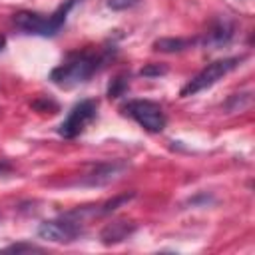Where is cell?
I'll return each instance as SVG.
<instances>
[{
    "label": "cell",
    "mask_w": 255,
    "mask_h": 255,
    "mask_svg": "<svg viewBox=\"0 0 255 255\" xmlns=\"http://www.w3.org/2000/svg\"><path fill=\"white\" fill-rule=\"evenodd\" d=\"M4 46H6V38H4L2 34H0V52L4 50Z\"/></svg>",
    "instance_id": "17"
},
{
    "label": "cell",
    "mask_w": 255,
    "mask_h": 255,
    "mask_svg": "<svg viewBox=\"0 0 255 255\" xmlns=\"http://www.w3.org/2000/svg\"><path fill=\"white\" fill-rule=\"evenodd\" d=\"M2 253H40V251H44L42 247H38V245H34V243H28V241H22V243H14V245H8V247H4V249H0Z\"/></svg>",
    "instance_id": "13"
},
{
    "label": "cell",
    "mask_w": 255,
    "mask_h": 255,
    "mask_svg": "<svg viewBox=\"0 0 255 255\" xmlns=\"http://www.w3.org/2000/svg\"><path fill=\"white\" fill-rule=\"evenodd\" d=\"M84 233V221L74 217L72 213H64L58 219H50L40 223L38 235L52 243H72Z\"/></svg>",
    "instance_id": "5"
},
{
    "label": "cell",
    "mask_w": 255,
    "mask_h": 255,
    "mask_svg": "<svg viewBox=\"0 0 255 255\" xmlns=\"http://www.w3.org/2000/svg\"><path fill=\"white\" fill-rule=\"evenodd\" d=\"M233 34H235V26H233L227 18H221V20H217V22H213V24H211V28L205 32V36H203L201 44H203L205 48L215 50V48L227 46V44L231 42Z\"/></svg>",
    "instance_id": "8"
},
{
    "label": "cell",
    "mask_w": 255,
    "mask_h": 255,
    "mask_svg": "<svg viewBox=\"0 0 255 255\" xmlns=\"http://www.w3.org/2000/svg\"><path fill=\"white\" fill-rule=\"evenodd\" d=\"M139 74L145 76V78H157V76L167 74V68H165V66H159V64H147V66L141 68Z\"/></svg>",
    "instance_id": "15"
},
{
    "label": "cell",
    "mask_w": 255,
    "mask_h": 255,
    "mask_svg": "<svg viewBox=\"0 0 255 255\" xmlns=\"http://www.w3.org/2000/svg\"><path fill=\"white\" fill-rule=\"evenodd\" d=\"M245 60V56H231V58H223V60H215L211 64H207L201 72H197L179 92L181 98L187 96H195L207 88H211L213 84H217L221 78H225L227 74H231L235 68H239V64Z\"/></svg>",
    "instance_id": "3"
},
{
    "label": "cell",
    "mask_w": 255,
    "mask_h": 255,
    "mask_svg": "<svg viewBox=\"0 0 255 255\" xmlns=\"http://www.w3.org/2000/svg\"><path fill=\"white\" fill-rule=\"evenodd\" d=\"M78 0H66L62 2L50 16L38 14V12H30V10H22L14 14V26L18 30H22L24 34H32V36H56L60 32V28L64 26L70 10L74 8Z\"/></svg>",
    "instance_id": "2"
},
{
    "label": "cell",
    "mask_w": 255,
    "mask_h": 255,
    "mask_svg": "<svg viewBox=\"0 0 255 255\" xmlns=\"http://www.w3.org/2000/svg\"><path fill=\"white\" fill-rule=\"evenodd\" d=\"M32 108L38 110V112H50V114H56L58 112V104L48 100V98H40L36 102H32Z\"/></svg>",
    "instance_id": "14"
},
{
    "label": "cell",
    "mask_w": 255,
    "mask_h": 255,
    "mask_svg": "<svg viewBox=\"0 0 255 255\" xmlns=\"http://www.w3.org/2000/svg\"><path fill=\"white\" fill-rule=\"evenodd\" d=\"M122 114L137 122L149 133H159L167 126L163 108L151 100H129L128 104L122 106Z\"/></svg>",
    "instance_id": "4"
},
{
    "label": "cell",
    "mask_w": 255,
    "mask_h": 255,
    "mask_svg": "<svg viewBox=\"0 0 255 255\" xmlns=\"http://www.w3.org/2000/svg\"><path fill=\"white\" fill-rule=\"evenodd\" d=\"M128 167H129V163L126 159L104 161V163H98L90 173H86L78 183L88 185V187H102V185H108V183L120 179Z\"/></svg>",
    "instance_id": "7"
},
{
    "label": "cell",
    "mask_w": 255,
    "mask_h": 255,
    "mask_svg": "<svg viewBox=\"0 0 255 255\" xmlns=\"http://www.w3.org/2000/svg\"><path fill=\"white\" fill-rule=\"evenodd\" d=\"M8 169H10V165H8V163H2V161H0V171H8Z\"/></svg>",
    "instance_id": "18"
},
{
    "label": "cell",
    "mask_w": 255,
    "mask_h": 255,
    "mask_svg": "<svg viewBox=\"0 0 255 255\" xmlns=\"http://www.w3.org/2000/svg\"><path fill=\"white\" fill-rule=\"evenodd\" d=\"M133 231H135V223H131V221H124V219L112 221L100 231V239L104 245H116V243H122L124 239H128Z\"/></svg>",
    "instance_id": "9"
},
{
    "label": "cell",
    "mask_w": 255,
    "mask_h": 255,
    "mask_svg": "<svg viewBox=\"0 0 255 255\" xmlns=\"http://www.w3.org/2000/svg\"><path fill=\"white\" fill-rule=\"evenodd\" d=\"M96 116H98V100H82L68 112L66 120L58 128V133L64 139H74L96 120Z\"/></svg>",
    "instance_id": "6"
},
{
    "label": "cell",
    "mask_w": 255,
    "mask_h": 255,
    "mask_svg": "<svg viewBox=\"0 0 255 255\" xmlns=\"http://www.w3.org/2000/svg\"><path fill=\"white\" fill-rule=\"evenodd\" d=\"M116 50L114 48H104L100 52L96 50H82V52H72L64 64L56 66L50 72L52 84L70 90L80 84H86L100 68L106 66L110 58H114Z\"/></svg>",
    "instance_id": "1"
},
{
    "label": "cell",
    "mask_w": 255,
    "mask_h": 255,
    "mask_svg": "<svg viewBox=\"0 0 255 255\" xmlns=\"http://www.w3.org/2000/svg\"><path fill=\"white\" fill-rule=\"evenodd\" d=\"M139 0H108V8L120 12V10H129L133 6H137Z\"/></svg>",
    "instance_id": "16"
},
{
    "label": "cell",
    "mask_w": 255,
    "mask_h": 255,
    "mask_svg": "<svg viewBox=\"0 0 255 255\" xmlns=\"http://www.w3.org/2000/svg\"><path fill=\"white\" fill-rule=\"evenodd\" d=\"M195 42L197 40H191V38H159L153 42V50L173 54V52H183V50L191 48Z\"/></svg>",
    "instance_id": "10"
},
{
    "label": "cell",
    "mask_w": 255,
    "mask_h": 255,
    "mask_svg": "<svg viewBox=\"0 0 255 255\" xmlns=\"http://www.w3.org/2000/svg\"><path fill=\"white\" fill-rule=\"evenodd\" d=\"M128 88H129L128 76L120 74V76H116V78L110 82V86H108V98H122V96L128 92Z\"/></svg>",
    "instance_id": "11"
},
{
    "label": "cell",
    "mask_w": 255,
    "mask_h": 255,
    "mask_svg": "<svg viewBox=\"0 0 255 255\" xmlns=\"http://www.w3.org/2000/svg\"><path fill=\"white\" fill-rule=\"evenodd\" d=\"M133 191L131 193H124V195H116L114 199H110V201H106V203H102L100 205V215H108V213H112V211H116L118 207H122L124 203H128L129 199H133Z\"/></svg>",
    "instance_id": "12"
}]
</instances>
